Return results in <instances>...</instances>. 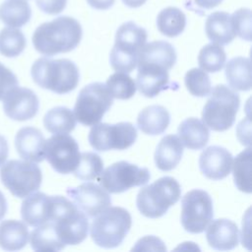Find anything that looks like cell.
<instances>
[{"mask_svg":"<svg viewBox=\"0 0 252 252\" xmlns=\"http://www.w3.org/2000/svg\"><path fill=\"white\" fill-rule=\"evenodd\" d=\"M82 35V27L76 19L61 16L39 25L32 34V44L37 52L50 57L75 49Z\"/></svg>","mask_w":252,"mask_h":252,"instance_id":"obj_1","label":"cell"},{"mask_svg":"<svg viewBox=\"0 0 252 252\" xmlns=\"http://www.w3.org/2000/svg\"><path fill=\"white\" fill-rule=\"evenodd\" d=\"M31 75L37 86L58 94L75 90L80 80L77 65L66 58H38L32 66Z\"/></svg>","mask_w":252,"mask_h":252,"instance_id":"obj_2","label":"cell"},{"mask_svg":"<svg viewBox=\"0 0 252 252\" xmlns=\"http://www.w3.org/2000/svg\"><path fill=\"white\" fill-rule=\"evenodd\" d=\"M52 211L49 221L57 231L60 240L66 245H76L83 242L89 231L87 216L66 197L51 196Z\"/></svg>","mask_w":252,"mask_h":252,"instance_id":"obj_3","label":"cell"},{"mask_svg":"<svg viewBox=\"0 0 252 252\" xmlns=\"http://www.w3.org/2000/svg\"><path fill=\"white\" fill-rule=\"evenodd\" d=\"M147 38L148 33L144 28L131 21L122 24L116 31L115 42L109 55L112 69L117 72H132L137 66L139 52Z\"/></svg>","mask_w":252,"mask_h":252,"instance_id":"obj_4","label":"cell"},{"mask_svg":"<svg viewBox=\"0 0 252 252\" xmlns=\"http://www.w3.org/2000/svg\"><path fill=\"white\" fill-rule=\"evenodd\" d=\"M209 94L202 111L203 122L213 131H226L235 121L240 105L239 95L225 85H217Z\"/></svg>","mask_w":252,"mask_h":252,"instance_id":"obj_5","label":"cell"},{"mask_svg":"<svg viewBox=\"0 0 252 252\" xmlns=\"http://www.w3.org/2000/svg\"><path fill=\"white\" fill-rule=\"evenodd\" d=\"M181 196L178 181L170 176H164L143 187L136 199L140 213L150 219H158L165 215Z\"/></svg>","mask_w":252,"mask_h":252,"instance_id":"obj_6","label":"cell"},{"mask_svg":"<svg viewBox=\"0 0 252 252\" xmlns=\"http://www.w3.org/2000/svg\"><path fill=\"white\" fill-rule=\"evenodd\" d=\"M132 225L130 213L121 207H108L93 220L91 237L93 241L103 248L119 246Z\"/></svg>","mask_w":252,"mask_h":252,"instance_id":"obj_7","label":"cell"},{"mask_svg":"<svg viewBox=\"0 0 252 252\" xmlns=\"http://www.w3.org/2000/svg\"><path fill=\"white\" fill-rule=\"evenodd\" d=\"M0 178L15 197L25 198L39 189L42 173L34 162L12 159L1 165Z\"/></svg>","mask_w":252,"mask_h":252,"instance_id":"obj_8","label":"cell"},{"mask_svg":"<svg viewBox=\"0 0 252 252\" xmlns=\"http://www.w3.org/2000/svg\"><path fill=\"white\" fill-rule=\"evenodd\" d=\"M112 102L113 97L105 84H89L78 94L74 106L76 120L85 126H93L101 120Z\"/></svg>","mask_w":252,"mask_h":252,"instance_id":"obj_9","label":"cell"},{"mask_svg":"<svg viewBox=\"0 0 252 252\" xmlns=\"http://www.w3.org/2000/svg\"><path fill=\"white\" fill-rule=\"evenodd\" d=\"M137 136V129L130 122L96 123L92 126L88 139L95 151L105 152L126 150L136 142Z\"/></svg>","mask_w":252,"mask_h":252,"instance_id":"obj_10","label":"cell"},{"mask_svg":"<svg viewBox=\"0 0 252 252\" xmlns=\"http://www.w3.org/2000/svg\"><path fill=\"white\" fill-rule=\"evenodd\" d=\"M213 217V201L208 192L193 189L183 196L180 220L186 231L190 233L203 232Z\"/></svg>","mask_w":252,"mask_h":252,"instance_id":"obj_11","label":"cell"},{"mask_svg":"<svg viewBox=\"0 0 252 252\" xmlns=\"http://www.w3.org/2000/svg\"><path fill=\"white\" fill-rule=\"evenodd\" d=\"M150 178L148 168L121 160L105 168L99 175L98 182L108 193L117 194L135 186H143Z\"/></svg>","mask_w":252,"mask_h":252,"instance_id":"obj_12","label":"cell"},{"mask_svg":"<svg viewBox=\"0 0 252 252\" xmlns=\"http://www.w3.org/2000/svg\"><path fill=\"white\" fill-rule=\"evenodd\" d=\"M80 155L78 143L67 134H54L45 141L44 158L59 173L73 172L80 160Z\"/></svg>","mask_w":252,"mask_h":252,"instance_id":"obj_13","label":"cell"},{"mask_svg":"<svg viewBox=\"0 0 252 252\" xmlns=\"http://www.w3.org/2000/svg\"><path fill=\"white\" fill-rule=\"evenodd\" d=\"M66 194L87 217L94 218L111 205L109 193L93 182H86L77 187L68 188Z\"/></svg>","mask_w":252,"mask_h":252,"instance_id":"obj_14","label":"cell"},{"mask_svg":"<svg viewBox=\"0 0 252 252\" xmlns=\"http://www.w3.org/2000/svg\"><path fill=\"white\" fill-rule=\"evenodd\" d=\"M136 88L146 97H154L170 87L168 68L155 61L138 60Z\"/></svg>","mask_w":252,"mask_h":252,"instance_id":"obj_15","label":"cell"},{"mask_svg":"<svg viewBox=\"0 0 252 252\" xmlns=\"http://www.w3.org/2000/svg\"><path fill=\"white\" fill-rule=\"evenodd\" d=\"M4 113L16 121H26L34 117L38 111L39 101L35 93L28 88L11 89L3 97Z\"/></svg>","mask_w":252,"mask_h":252,"instance_id":"obj_16","label":"cell"},{"mask_svg":"<svg viewBox=\"0 0 252 252\" xmlns=\"http://www.w3.org/2000/svg\"><path fill=\"white\" fill-rule=\"evenodd\" d=\"M232 155L225 148L211 146L199 157V167L202 173L211 180L225 178L232 167Z\"/></svg>","mask_w":252,"mask_h":252,"instance_id":"obj_17","label":"cell"},{"mask_svg":"<svg viewBox=\"0 0 252 252\" xmlns=\"http://www.w3.org/2000/svg\"><path fill=\"white\" fill-rule=\"evenodd\" d=\"M205 229L207 242L213 249L227 251L235 248L238 244V227L228 219L214 220Z\"/></svg>","mask_w":252,"mask_h":252,"instance_id":"obj_18","label":"cell"},{"mask_svg":"<svg viewBox=\"0 0 252 252\" xmlns=\"http://www.w3.org/2000/svg\"><path fill=\"white\" fill-rule=\"evenodd\" d=\"M45 139L40 130L34 127L21 128L15 137V148L25 160L40 162L44 159Z\"/></svg>","mask_w":252,"mask_h":252,"instance_id":"obj_19","label":"cell"},{"mask_svg":"<svg viewBox=\"0 0 252 252\" xmlns=\"http://www.w3.org/2000/svg\"><path fill=\"white\" fill-rule=\"evenodd\" d=\"M52 211V198L42 192L28 195L21 206L23 220L31 226H38L49 221Z\"/></svg>","mask_w":252,"mask_h":252,"instance_id":"obj_20","label":"cell"},{"mask_svg":"<svg viewBox=\"0 0 252 252\" xmlns=\"http://www.w3.org/2000/svg\"><path fill=\"white\" fill-rule=\"evenodd\" d=\"M183 155V145L178 136L169 134L164 136L157 146L155 162L158 169L169 171L176 167Z\"/></svg>","mask_w":252,"mask_h":252,"instance_id":"obj_21","label":"cell"},{"mask_svg":"<svg viewBox=\"0 0 252 252\" xmlns=\"http://www.w3.org/2000/svg\"><path fill=\"white\" fill-rule=\"evenodd\" d=\"M177 133L182 145L189 150H202L210 138L208 126L196 117L183 120L178 126Z\"/></svg>","mask_w":252,"mask_h":252,"instance_id":"obj_22","label":"cell"},{"mask_svg":"<svg viewBox=\"0 0 252 252\" xmlns=\"http://www.w3.org/2000/svg\"><path fill=\"white\" fill-rule=\"evenodd\" d=\"M170 115L162 105H150L140 111L137 117V126L145 134L159 135L168 127Z\"/></svg>","mask_w":252,"mask_h":252,"instance_id":"obj_23","label":"cell"},{"mask_svg":"<svg viewBox=\"0 0 252 252\" xmlns=\"http://www.w3.org/2000/svg\"><path fill=\"white\" fill-rule=\"evenodd\" d=\"M207 37L220 45L230 43L236 36L230 21V15L223 11H217L210 14L205 23Z\"/></svg>","mask_w":252,"mask_h":252,"instance_id":"obj_24","label":"cell"},{"mask_svg":"<svg viewBox=\"0 0 252 252\" xmlns=\"http://www.w3.org/2000/svg\"><path fill=\"white\" fill-rule=\"evenodd\" d=\"M29 240L27 225L17 220H7L0 223V247L7 251L24 248Z\"/></svg>","mask_w":252,"mask_h":252,"instance_id":"obj_25","label":"cell"},{"mask_svg":"<svg viewBox=\"0 0 252 252\" xmlns=\"http://www.w3.org/2000/svg\"><path fill=\"white\" fill-rule=\"evenodd\" d=\"M225 77L231 89L246 92L251 89V62L247 57L237 56L225 66Z\"/></svg>","mask_w":252,"mask_h":252,"instance_id":"obj_26","label":"cell"},{"mask_svg":"<svg viewBox=\"0 0 252 252\" xmlns=\"http://www.w3.org/2000/svg\"><path fill=\"white\" fill-rule=\"evenodd\" d=\"M30 237L31 247L35 251H59L65 247L51 221L35 226Z\"/></svg>","mask_w":252,"mask_h":252,"instance_id":"obj_27","label":"cell"},{"mask_svg":"<svg viewBox=\"0 0 252 252\" xmlns=\"http://www.w3.org/2000/svg\"><path fill=\"white\" fill-rule=\"evenodd\" d=\"M76 117L74 112L65 106L49 109L43 117L45 129L52 134H68L75 129Z\"/></svg>","mask_w":252,"mask_h":252,"instance_id":"obj_28","label":"cell"},{"mask_svg":"<svg viewBox=\"0 0 252 252\" xmlns=\"http://www.w3.org/2000/svg\"><path fill=\"white\" fill-rule=\"evenodd\" d=\"M31 17L32 9L27 0H6L0 5V19L8 27L21 28Z\"/></svg>","mask_w":252,"mask_h":252,"instance_id":"obj_29","label":"cell"},{"mask_svg":"<svg viewBox=\"0 0 252 252\" xmlns=\"http://www.w3.org/2000/svg\"><path fill=\"white\" fill-rule=\"evenodd\" d=\"M186 16L177 7H166L157 17V27L160 33L167 37L179 35L185 29Z\"/></svg>","mask_w":252,"mask_h":252,"instance_id":"obj_30","label":"cell"},{"mask_svg":"<svg viewBox=\"0 0 252 252\" xmlns=\"http://www.w3.org/2000/svg\"><path fill=\"white\" fill-rule=\"evenodd\" d=\"M234 184L238 190L251 193V148H247L235 158L232 164Z\"/></svg>","mask_w":252,"mask_h":252,"instance_id":"obj_31","label":"cell"},{"mask_svg":"<svg viewBox=\"0 0 252 252\" xmlns=\"http://www.w3.org/2000/svg\"><path fill=\"white\" fill-rule=\"evenodd\" d=\"M226 60V54L221 45L212 42L203 46L198 55V63L202 70L209 73L220 71Z\"/></svg>","mask_w":252,"mask_h":252,"instance_id":"obj_32","label":"cell"},{"mask_svg":"<svg viewBox=\"0 0 252 252\" xmlns=\"http://www.w3.org/2000/svg\"><path fill=\"white\" fill-rule=\"evenodd\" d=\"M27 44L23 32L17 28H4L0 31V53L5 57H17Z\"/></svg>","mask_w":252,"mask_h":252,"instance_id":"obj_33","label":"cell"},{"mask_svg":"<svg viewBox=\"0 0 252 252\" xmlns=\"http://www.w3.org/2000/svg\"><path fill=\"white\" fill-rule=\"evenodd\" d=\"M103 171L101 158L92 152H85L80 155V160L75 168L74 175L83 181H90L97 178Z\"/></svg>","mask_w":252,"mask_h":252,"instance_id":"obj_34","label":"cell"},{"mask_svg":"<svg viewBox=\"0 0 252 252\" xmlns=\"http://www.w3.org/2000/svg\"><path fill=\"white\" fill-rule=\"evenodd\" d=\"M112 97L117 99H129L136 93L134 80L124 72H116L110 75L105 83Z\"/></svg>","mask_w":252,"mask_h":252,"instance_id":"obj_35","label":"cell"},{"mask_svg":"<svg viewBox=\"0 0 252 252\" xmlns=\"http://www.w3.org/2000/svg\"><path fill=\"white\" fill-rule=\"evenodd\" d=\"M184 83L187 91L194 96H207L212 90L210 77L207 72L199 68H192L187 71Z\"/></svg>","mask_w":252,"mask_h":252,"instance_id":"obj_36","label":"cell"},{"mask_svg":"<svg viewBox=\"0 0 252 252\" xmlns=\"http://www.w3.org/2000/svg\"><path fill=\"white\" fill-rule=\"evenodd\" d=\"M231 26L235 35L247 41L251 40L252 17L251 10L248 8H240L230 15Z\"/></svg>","mask_w":252,"mask_h":252,"instance_id":"obj_37","label":"cell"},{"mask_svg":"<svg viewBox=\"0 0 252 252\" xmlns=\"http://www.w3.org/2000/svg\"><path fill=\"white\" fill-rule=\"evenodd\" d=\"M17 76L0 62V100L13 88L18 86Z\"/></svg>","mask_w":252,"mask_h":252,"instance_id":"obj_38","label":"cell"},{"mask_svg":"<svg viewBox=\"0 0 252 252\" xmlns=\"http://www.w3.org/2000/svg\"><path fill=\"white\" fill-rule=\"evenodd\" d=\"M37 7L45 14L57 15L61 13L67 4V0H35Z\"/></svg>","mask_w":252,"mask_h":252,"instance_id":"obj_39","label":"cell"},{"mask_svg":"<svg viewBox=\"0 0 252 252\" xmlns=\"http://www.w3.org/2000/svg\"><path fill=\"white\" fill-rule=\"evenodd\" d=\"M88 4L96 10H107L115 2V0H86Z\"/></svg>","mask_w":252,"mask_h":252,"instance_id":"obj_40","label":"cell"},{"mask_svg":"<svg viewBox=\"0 0 252 252\" xmlns=\"http://www.w3.org/2000/svg\"><path fill=\"white\" fill-rule=\"evenodd\" d=\"M8 153H9V147L7 140L0 135V166L6 161L8 158Z\"/></svg>","mask_w":252,"mask_h":252,"instance_id":"obj_41","label":"cell"},{"mask_svg":"<svg viewBox=\"0 0 252 252\" xmlns=\"http://www.w3.org/2000/svg\"><path fill=\"white\" fill-rule=\"evenodd\" d=\"M222 0H194L195 4L203 9H213L221 3Z\"/></svg>","mask_w":252,"mask_h":252,"instance_id":"obj_42","label":"cell"},{"mask_svg":"<svg viewBox=\"0 0 252 252\" xmlns=\"http://www.w3.org/2000/svg\"><path fill=\"white\" fill-rule=\"evenodd\" d=\"M7 212V201L3 193L0 191V220L5 217Z\"/></svg>","mask_w":252,"mask_h":252,"instance_id":"obj_43","label":"cell"},{"mask_svg":"<svg viewBox=\"0 0 252 252\" xmlns=\"http://www.w3.org/2000/svg\"><path fill=\"white\" fill-rule=\"evenodd\" d=\"M123 3L130 8H138L146 3L147 0H122Z\"/></svg>","mask_w":252,"mask_h":252,"instance_id":"obj_44","label":"cell"}]
</instances>
